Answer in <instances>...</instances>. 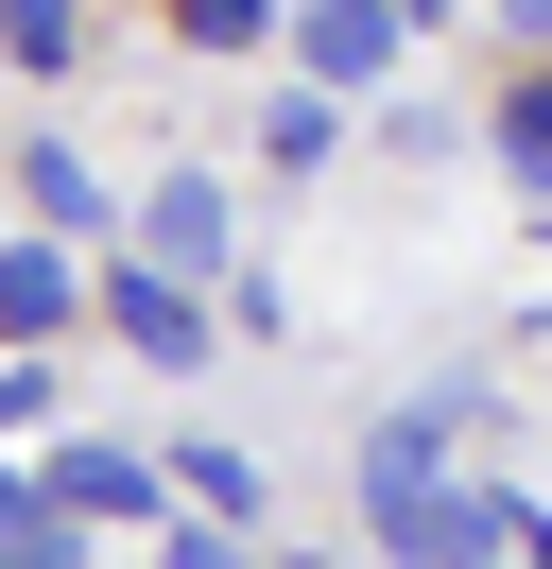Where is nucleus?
I'll return each instance as SVG.
<instances>
[{"mask_svg": "<svg viewBox=\"0 0 552 569\" xmlns=\"http://www.w3.org/2000/svg\"><path fill=\"white\" fill-rule=\"evenodd\" d=\"M379 552H414V569H466V552L552 569V518H535L518 483H432V500H397V518H379Z\"/></svg>", "mask_w": 552, "mask_h": 569, "instance_id": "obj_1", "label": "nucleus"}, {"mask_svg": "<svg viewBox=\"0 0 552 569\" xmlns=\"http://www.w3.org/2000/svg\"><path fill=\"white\" fill-rule=\"evenodd\" d=\"M466 431H483V380H448V397H414V415H379V431H363V535L397 518V500H432Z\"/></svg>", "mask_w": 552, "mask_h": 569, "instance_id": "obj_2", "label": "nucleus"}, {"mask_svg": "<svg viewBox=\"0 0 552 569\" xmlns=\"http://www.w3.org/2000/svg\"><path fill=\"white\" fill-rule=\"evenodd\" d=\"M397 52H414L397 0H294V70L310 87H397Z\"/></svg>", "mask_w": 552, "mask_h": 569, "instance_id": "obj_3", "label": "nucleus"}, {"mask_svg": "<svg viewBox=\"0 0 552 569\" xmlns=\"http://www.w3.org/2000/svg\"><path fill=\"white\" fill-rule=\"evenodd\" d=\"M103 328H121L138 362H172V380H190V362H207V277H172V259H121V277H103Z\"/></svg>", "mask_w": 552, "mask_h": 569, "instance_id": "obj_4", "label": "nucleus"}, {"mask_svg": "<svg viewBox=\"0 0 552 569\" xmlns=\"http://www.w3.org/2000/svg\"><path fill=\"white\" fill-rule=\"evenodd\" d=\"M138 259H172V277H225V259H241V208H225L207 173H156V190H138Z\"/></svg>", "mask_w": 552, "mask_h": 569, "instance_id": "obj_5", "label": "nucleus"}, {"mask_svg": "<svg viewBox=\"0 0 552 569\" xmlns=\"http://www.w3.org/2000/svg\"><path fill=\"white\" fill-rule=\"evenodd\" d=\"M52 500H69V518H156L172 466L156 449H52Z\"/></svg>", "mask_w": 552, "mask_h": 569, "instance_id": "obj_6", "label": "nucleus"}, {"mask_svg": "<svg viewBox=\"0 0 552 569\" xmlns=\"http://www.w3.org/2000/svg\"><path fill=\"white\" fill-rule=\"evenodd\" d=\"M0 552H18V569H52V552H87V518H69L52 483H18V466H0Z\"/></svg>", "mask_w": 552, "mask_h": 569, "instance_id": "obj_7", "label": "nucleus"}, {"mask_svg": "<svg viewBox=\"0 0 552 569\" xmlns=\"http://www.w3.org/2000/svg\"><path fill=\"white\" fill-rule=\"evenodd\" d=\"M328 139H345V87H276V104H259V156H276V173H310Z\"/></svg>", "mask_w": 552, "mask_h": 569, "instance_id": "obj_8", "label": "nucleus"}, {"mask_svg": "<svg viewBox=\"0 0 552 569\" xmlns=\"http://www.w3.org/2000/svg\"><path fill=\"white\" fill-rule=\"evenodd\" d=\"M0 328H18V346L69 328V259H52V242H0Z\"/></svg>", "mask_w": 552, "mask_h": 569, "instance_id": "obj_9", "label": "nucleus"}, {"mask_svg": "<svg viewBox=\"0 0 552 569\" xmlns=\"http://www.w3.org/2000/svg\"><path fill=\"white\" fill-rule=\"evenodd\" d=\"M172 500H207V518L241 535V518H259V466H241V449H172Z\"/></svg>", "mask_w": 552, "mask_h": 569, "instance_id": "obj_10", "label": "nucleus"}, {"mask_svg": "<svg viewBox=\"0 0 552 569\" xmlns=\"http://www.w3.org/2000/svg\"><path fill=\"white\" fill-rule=\"evenodd\" d=\"M501 173H518V190H552V70L501 104Z\"/></svg>", "mask_w": 552, "mask_h": 569, "instance_id": "obj_11", "label": "nucleus"}, {"mask_svg": "<svg viewBox=\"0 0 552 569\" xmlns=\"http://www.w3.org/2000/svg\"><path fill=\"white\" fill-rule=\"evenodd\" d=\"M0 36H18V70H69V0H0Z\"/></svg>", "mask_w": 552, "mask_h": 569, "instance_id": "obj_12", "label": "nucleus"}, {"mask_svg": "<svg viewBox=\"0 0 552 569\" xmlns=\"http://www.w3.org/2000/svg\"><path fill=\"white\" fill-rule=\"evenodd\" d=\"M172 36H190V52H241V36H259V0H172Z\"/></svg>", "mask_w": 552, "mask_h": 569, "instance_id": "obj_13", "label": "nucleus"}, {"mask_svg": "<svg viewBox=\"0 0 552 569\" xmlns=\"http://www.w3.org/2000/svg\"><path fill=\"white\" fill-rule=\"evenodd\" d=\"M52 415V380H34V362H0V431H34Z\"/></svg>", "mask_w": 552, "mask_h": 569, "instance_id": "obj_14", "label": "nucleus"}, {"mask_svg": "<svg viewBox=\"0 0 552 569\" xmlns=\"http://www.w3.org/2000/svg\"><path fill=\"white\" fill-rule=\"evenodd\" d=\"M397 18H414V36H432V18H448V0H397Z\"/></svg>", "mask_w": 552, "mask_h": 569, "instance_id": "obj_15", "label": "nucleus"}]
</instances>
